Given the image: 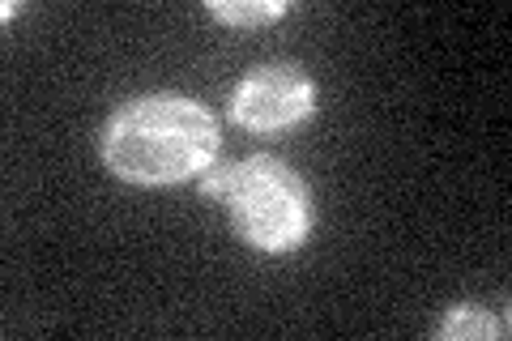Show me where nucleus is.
I'll return each instance as SVG.
<instances>
[{
	"label": "nucleus",
	"instance_id": "obj_1",
	"mask_svg": "<svg viewBox=\"0 0 512 341\" xmlns=\"http://www.w3.org/2000/svg\"><path fill=\"white\" fill-rule=\"evenodd\" d=\"M222 150V124L188 94H141L103 128V162L111 175L141 188L197 180Z\"/></svg>",
	"mask_w": 512,
	"mask_h": 341
},
{
	"label": "nucleus",
	"instance_id": "obj_2",
	"mask_svg": "<svg viewBox=\"0 0 512 341\" xmlns=\"http://www.w3.org/2000/svg\"><path fill=\"white\" fill-rule=\"evenodd\" d=\"M201 192L227 205L235 235L256 252H291L312 231V201L299 171L274 154H252L201 180Z\"/></svg>",
	"mask_w": 512,
	"mask_h": 341
},
{
	"label": "nucleus",
	"instance_id": "obj_3",
	"mask_svg": "<svg viewBox=\"0 0 512 341\" xmlns=\"http://www.w3.org/2000/svg\"><path fill=\"white\" fill-rule=\"evenodd\" d=\"M316 99H320L316 81L299 64L278 60V64H261V69H252L239 81L227 103V116L239 128H248V133H282V128L308 120L316 111Z\"/></svg>",
	"mask_w": 512,
	"mask_h": 341
},
{
	"label": "nucleus",
	"instance_id": "obj_4",
	"mask_svg": "<svg viewBox=\"0 0 512 341\" xmlns=\"http://www.w3.org/2000/svg\"><path fill=\"white\" fill-rule=\"evenodd\" d=\"M440 337H504L508 333V320L500 316H491L487 307H478V303H457V307H448V316L440 320Z\"/></svg>",
	"mask_w": 512,
	"mask_h": 341
},
{
	"label": "nucleus",
	"instance_id": "obj_5",
	"mask_svg": "<svg viewBox=\"0 0 512 341\" xmlns=\"http://www.w3.org/2000/svg\"><path fill=\"white\" fill-rule=\"evenodd\" d=\"M205 9L227 26H265V22H278L291 5H282V0H210Z\"/></svg>",
	"mask_w": 512,
	"mask_h": 341
}]
</instances>
